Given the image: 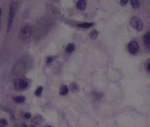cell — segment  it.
<instances>
[{
  "label": "cell",
  "mask_w": 150,
  "mask_h": 127,
  "mask_svg": "<svg viewBox=\"0 0 150 127\" xmlns=\"http://www.w3.org/2000/svg\"><path fill=\"white\" fill-rule=\"evenodd\" d=\"M45 121L44 118H43L42 115H35L33 119H32V122L34 123V124H37V125H39V124H42Z\"/></svg>",
  "instance_id": "cell-7"
},
{
  "label": "cell",
  "mask_w": 150,
  "mask_h": 127,
  "mask_svg": "<svg viewBox=\"0 0 150 127\" xmlns=\"http://www.w3.org/2000/svg\"><path fill=\"white\" fill-rule=\"evenodd\" d=\"M18 2L12 1L10 5H9V13H8V26H7V32H10L12 25H13V22L15 18V14L17 13V9H18Z\"/></svg>",
  "instance_id": "cell-2"
},
{
  "label": "cell",
  "mask_w": 150,
  "mask_h": 127,
  "mask_svg": "<svg viewBox=\"0 0 150 127\" xmlns=\"http://www.w3.org/2000/svg\"><path fill=\"white\" fill-rule=\"evenodd\" d=\"M68 87L67 86H62L60 87V90H59L60 95L65 96V95L68 94Z\"/></svg>",
  "instance_id": "cell-11"
},
{
  "label": "cell",
  "mask_w": 150,
  "mask_h": 127,
  "mask_svg": "<svg viewBox=\"0 0 150 127\" xmlns=\"http://www.w3.org/2000/svg\"><path fill=\"white\" fill-rule=\"evenodd\" d=\"M138 50H139V45L138 42H135V41H132V42H129V45H128V51L131 54L135 55L138 53Z\"/></svg>",
  "instance_id": "cell-6"
},
{
  "label": "cell",
  "mask_w": 150,
  "mask_h": 127,
  "mask_svg": "<svg viewBox=\"0 0 150 127\" xmlns=\"http://www.w3.org/2000/svg\"><path fill=\"white\" fill-rule=\"evenodd\" d=\"M43 127H52V126H44Z\"/></svg>",
  "instance_id": "cell-25"
},
{
  "label": "cell",
  "mask_w": 150,
  "mask_h": 127,
  "mask_svg": "<svg viewBox=\"0 0 150 127\" xmlns=\"http://www.w3.org/2000/svg\"><path fill=\"white\" fill-rule=\"evenodd\" d=\"M14 89L16 91L21 92V91H23L27 88L28 82L26 81H24L23 79H22V78H18V79L14 80Z\"/></svg>",
  "instance_id": "cell-5"
},
{
  "label": "cell",
  "mask_w": 150,
  "mask_h": 127,
  "mask_svg": "<svg viewBox=\"0 0 150 127\" xmlns=\"http://www.w3.org/2000/svg\"><path fill=\"white\" fill-rule=\"evenodd\" d=\"M92 94H93V98L95 99V100H100V99L103 97V94H102V93H100V92H93Z\"/></svg>",
  "instance_id": "cell-14"
},
{
  "label": "cell",
  "mask_w": 150,
  "mask_h": 127,
  "mask_svg": "<svg viewBox=\"0 0 150 127\" xmlns=\"http://www.w3.org/2000/svg\"><path fill=\"white\" fill-rule=\"evenodd\" d=\"M7 120L5 119H0V127H5L7 126Z\"/></svg>",
  "instance_id": "cell-19"
},
{
  "label": "cell",
  "mask_w": 150,
  "mask_h": 127,
  "mask_svg": "<svg viewBox=\"0 0 150 127\" xmlns=\"http://www.w3.org/2000/svg\"><path fill=\"white\" fill-rule=\"evenodd\" d=\"M1 16H2V8H0V28H1Z\"/></svg>",
  "instance_id": "cell-23"
},
{
  "label": "cell",
  "mask_w": 150,
  "mask_h": 127,
  "mask_svg": "<svg viewBox=\"0 0 150 127\" xmlns=\"http://www.w3.org/2000/svg\"><path fill=\"white\" fill-rule=\"evenodd\" d=\"M93 25V23H91V22H83V23L78 24V27L82 28H91Z\"/></svg>",
  "instance_id": "cell-12"
},
{
  "label": "cell",
  "mask_w": 150,
  "mask_h": 127,
  "mask_svg": "<svg viewBox=\"0 0 150 127\" xmlns=\"http://www.w3.org/2000/svg\"><path fill=\"white\" fill-rule=\"evenodd\" d=\"M53 60V56H49L48 58H47V63L49 64L50 62H52V61Z\"/></svg>",
  "instance_id": "cell-21"
},
{
  "label": "cell",
  "mask_w": 150,
  "mask_h": 127,
  "mask_svg": "<svg viewBox=\"0 0 150 127\" xmlns=\"http://www.w3.org/2000/svg\"><path fill=\"white\" fill-rule=\"evenodd\" d=\"M128 2H129V0H121L120 1V5L121 6H125L128 3Z\"/></svg>",
  "instance_id": "cell-20"
},
{
  "label": "cell",
  "mask_w": 150,
  "mask_h": 127,
  "mask_svg": "<svg viewBox=\"0 0 150 127\" xmlns=\"http://www.w3.org/2000/svg\"><path fill=\"white\" fill-rule=\"evenodd\" d=\"M24 117L27 118V119H29V118L31 117V114H30V113H25V114H24Z\"/></svg>",
  "instance_id": "cell-22"
},
{
  "label": "cell",
  "mask_w": 150,
  "mask_h": 127,
  "mask_svg": "<svg viewBox=\"0 0 150 127\" xmlns=\"http://www.w3.org/2000/svg\"><path fill=\"white\" fill-rule=\"evenodd\" d=\"M86 5H87V3H86L85 0H79L78 1L76 6H77V8L79 10H81V11H84L86 8Z\"/></svg>",
  "instance_id": "cell-8"
},
{
  "label": "cell",
  "mask_w": 150,
  "mask_h": 127,
  "mask_svg": "<svg viewBox=\"0 0 150 127\" xmlns=\"http://www.w3.org/2000/svg\"><path fill=\"white\" fill-rule=\"evenodd\" d=\"M130 3H131L132 7H134V8H135V9L138 8L139 6H140V3H139V1H138V0H131Z\"/></svg>",
  "instance_id": "cell-13"
},
{
  "label": "cell",
  "mask_w": 150,
  "mask_h": 127,
  "mask_svg": "<svg viewBox=\"0 0 150 127\" xmlns=\"http://www.w3.org/2000/svg\"><path fill=\"white\" fill-rule=\"evenodd\" d=\"M147 69H148V71L150 72V62L149 63V65H148V67H147Z\"/></svg>",
  "instance_id": "cell-24"
},
{
  "label": "cell",
  "mask_w": 150,
  "mask_h": 127,
  "mask_svg": "<svg viewBox=\"0 0 150 127\" xmlns=\"http://www.w3.org/2000/svg\"><path fill=\"white\" fill-rule=\"evenodd\" d=\"M130 25L132 26V28H134L136 31H138V32H141L143 28V22L138 17L131 18V19H130Z\"/></svg>",
  "instance_id": "cell-4"
},
{
  "label": "cell",
  "mask_w": 150,
  "mask_h": 127,
  "mask_svg": "<svg viewBox=\"0 0 150 127\" xmlns=\"http://www.w3.org/2000/svg\"><path fill=\"white\" fill-rule=\"evenodd\" d=\"M70 89H71L72 92H77L79 91V86L76 84V83H72L70 85Z\"/></svg>",
  "instance_id": "cell-15"
},
{
  "label": "cell",
  "mask_w": 150,
  "mask_h": 127,
  "mask_svg": "<svg viewBox=\"0 0 150 127\" xmlns=\"http://www.w3.org/2000/svg\"><path fill=\"white\" fill-rule=\"evenodd\" d=\"M33 33V27L29 24H24L22 26L19 31V37L22 40H28Z\"/></svg>",
  "instance_id": "cell-3"
},
{
  "label": "cell",
  "mask_w": 150,
  "mask_h": 127,
  "mask_svg": "<svg viewBox=\"0 0 150 127\" xmlns=\"http://www.w3.org/2000/svg\"><path fill=\"white\" fill-rule=\"evenodd\" d=\"M33 61L29 56H23L18 60L13 67L12 72L14 75L20 76L25 74L32 67Z\"/></svg>",
  "instance_id": "cell-1"
},
{
  "label": "cell",
  "mask_w": 150,
  "mask_h": 127,
  "mask_svg": "<svg viewBox=\"0 0 150 127\" xmlns=\"http://www.w3.org/2000/svg\"><path fill=\"white\" fill-rule=\"evenodd\" d=\"M143 42L145 46L150 49V33H147L143 37Z\"/></svg>",
  "instance_id": "cell-9"
},
{
  "label": "cell",
  "mask_w": 150,
  "mask_h": 127,
  "mask_svg": "<svg viewBox=\"0 0 150 127\" xmlns=\"http://www.w3.org/2000/svg\"><path fill=\"white\" fill-rule=\"evenodd\" d=\"M30 127H37V126H34V125H32V126H31Z\"/></svg>",
  "instance_id": "cell-26"
},
{
  "label": "cell",
  "mask_w": 150,
  "mask_h": 127,
  "mask_svg": "<svg viewBox=\"0 0 150 127\" xmlns=\"http://www.w3.org/2000/svg\"><path fill=\"white\" fill-rule=\"evenodd\" d=\"M98 35H99V33L97 30H93L91 33H90V37L92 39H96L98 37Z\"/></svg>",
  "instance_id": "cell-17"
},
{
  "label": "cell",
  "mask_w": 150,
  "mask_h": 127,
  "mask_svg": "<svg viewBox=\"0 0 150 127\" xmlns=\"http://www.w3.org/2000/svg\"><path fill=\"white\" fill-rule=\"evenodd\" d=\"M74 48H75L74 45L70 43V44H68V45L67 46V48H66V52H73Z\"/></svg>",
  "instance_id": "cell-16"
},
{
  "label": "cell",
  "mask_w": 150,
  "mask_h": 127,
  "mask_svg": "<svg viewBox=\"0 0 150 127\" xmlns=\"http://www.w3.org/2000/svg\"><path fill=\"white\" fill-rule=\"evenodd\" d=\"M42 92H43V87H42V86H39V87H38V89L36 90L35 95L37 96H39L42 94Z\"/></svg>",
  "instance_id": "cell-18"
},
{
  "label": "cell",
  "mask_w": 150,
  "mask_h": 127,
  "mask_svg": "<svg viewBox=\"0 0 150 127\" xmlns=\"http://www.w3.org/2000/svg\"><path fill=\"white\" fill-rule=\"evenodd\" d=\"M14 100V101L16 102V103H18V104H20V103H23L24 101H25V96H15L13 98Z\"/></svg>",
  "instance_id": "cell-10"
}]
</instances>
